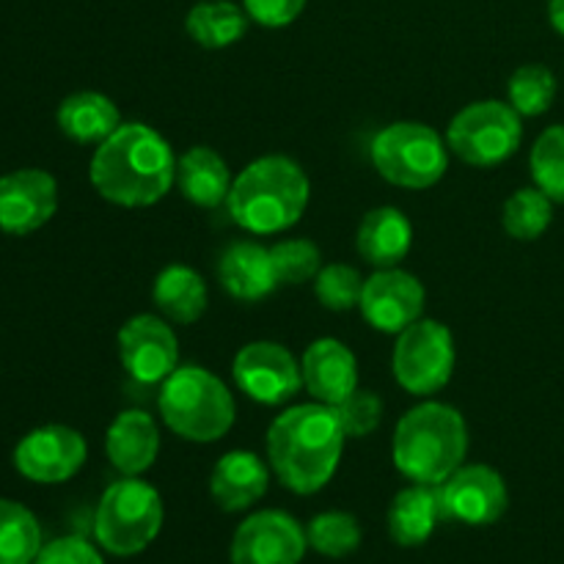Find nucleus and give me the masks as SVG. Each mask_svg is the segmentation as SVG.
Wrapping results in <instances>:
<instances>
[{
	"label": "nucleus",
	"instance_id": "f3484780",
	"mask_svg": "<svg viewBox=\"0 0 564 564\" xmlns=\"http://www.w3.org/2000/svg\"><path fill=\"white\" fill-rule=\"evenodd\" d=\"M303 386L323 405L336 408L358 389V364L350 347L336 339H317L301 361Z\"/></svg>",
	"mask_w": 564,
	"mask_h": 564
},
{
	"label": "nucleus",
	"instance_id": "473e14b6",
	"mask_svg": "<svg viewBox=\"0 0 564 564\" xmlns=\"http://www.w3.org/2000/svg\"><path fill=\"white\" fill-rule=\"evenodd\" d=\"M270 257H273L279 284L297 286L308 279H317V273L323 270V264H319L323 257H319V248L312 240L275 242L270 248Z\"/></svg>",
	"mask_w": 564,
	"mask_h": 564
},
{
	"label": "nucleus",
	"instance_id": "f8f14e48",
	"mask_svg": "<svg viewBox=\"0 0 564 564\" xmlns=\"http://www.w3.org/2000/svg\"><path fill=\"white\" fill-rule=\"evenodd\" d=\"M237 386L262 405H284L301 391V364L275 341H251L235 356Z\"/></svg>",
	"mask_w": 564,
	"mask_h": 564
},
{
	"label": "nucleus",
	"instance_id": "7c9ffc66",
	"mask_svg": "<svg viewBox=\"0 0 564 564\" xmlns=\"http://www.w3.org/2000/svg\"><path fill=\"white\" fill-rule=\"evenodd\" d=\"M306 540L323 556L341 560L361 545V527L347 512H323L308 523Z\"/></svg>",
	"mask_w": 564,
	"mask_h": 564
},
{
	"label": "nucleus",
	"instance_id": "9d476101",
	"mask_svg": "<svg viewBox=\"0 0 564 564\" xmlns=\"http://www.w3.org/2000/svg\"><path fill=\"white\" fill-rule=\"evenodd\" d=\"M121 367L135 383L154 386L169 380L180 364V341L165 319L138 314L119 330Z\"/></svg>",
	"mask_w": 564,
	"mask_h": 564
},
{
	"label": "nucleus",
	"instance_id": "4be33fe9",
	"mask_svg": "<svg viewBox=\"0 0 564 564\" xmlns=\"http://www.w3.org/2000/svg\"><path fill=\"white\" fill-rule=\"evenodd\" d=\"M176 185H180V193L191 204L215 209L229 198V165L215 149L193 147L176 160Z\"/></svg>",
	"mask_w": 564,
	"mask_h": 564
},
{
	"label": "nucleus",
	"instance_id": "20e7f679",
	"mask_svg": "<svg viewBox=\"0 0 564 564\" xmlns=\"http://www.w3.org/2000/svg\"><path fill=\"white\" fill-rule=\"evenodd\" d=\"M466 452V419L444 402H424L397 424L394 463L416 485H444L463 466Z\"/></svg>",
	"mask_w": 564,
	"mask_h": 564
},
{
	"label": "nucleus",
	"instance_id": "6ab92c4d",
	"mask_svg": "<svg viewBox=\"0 0 564 564\" xmlns=\"http://www.w3.org/2000/svg\"><path fill=\"white\" fill-rule=\"evenodd\" d=\"M105 449L110 463L124 477H138L158 460L160 433L158 424L143 411H124L113 419L105 435Z\"/></svg>",
	"mask_w": 564,
	"mask_h": 564
},
{
	"label": "nucleus",
	"instance_id": "4468645a",
	"mask_svg": "<svg viewBox=\"0 0 564 564\" xmlns=\"http://www.w3.org/2000/svg\"><path fill=\"white\" fill-rule=\"evenodd\" d=\"M441 507L444 521L490 527L507 512V485L490 466H460L441 485Z\"/></svg>",
	"mask_w": 564,
	"mask_h": 564
},
{
	"label": "nucleus",
	"instance_id": "412c9836",
	"mask_svg": "<svg viewBox=\"0 0 564 564\" xmlns=\"http://www.w3.org/2000/svg\"><path fill=\"white\" fill-rule=\"evenodd\" d=\"M358 253L372 268H397L413 246V226L397 207H378L364 215L356 237Z\"/></svg>",
	"mask_w": 564,
	"mask_h": 564
},
{
	"label": "nucleus",
	"instance_id": "f03ea898",
	"mask_svg": "<svg viewBox=\"0 0 564 564\" xmlns=\"http://www.w3.org/2000/svg\"><path fill=\"white\" fill-rule=\"evenodd\" d=\"M345 438L330 405L314 402L290 408L268 430L270 466L295 494H317L336 474Z\"/></svg>",
	"mask_w": 564,
	"mask_h": 564
},
{
	"label": "nucleus",
	"instance_id": "423d86ee",
	"mask_svg": "<svg viewBox=\"0 0 564 564\" xmlns=\"http://www.w3.org/2000/svg\"><path fill=\"white\" fill-rule=\"evenodd\" d=\"M160 527H163V501L158 490L141 479H119L99 499L94 532L108 554H141L158 538Z\"/></svg>",
	"mask_w": 564,
	"mask_h": 564
},
{
	"label": "nucleus",
	"instance_id": "c9c22d12",
	"mask_svg": "<svg viewBox=\"0 0 564 564\" xmlns=\"http://www.w3.org/2000/svg\"><path fill=\"white\" fill-rule=\"evenodd\" d=\"M33 564H102V556L80 538H61L42 545Z\"/></svg>",
	"mask_w": 564,
	"mask_h": 564
},
{
	"label": "nucleus",
	"instance_id": "39448f33",
	"mask_svg": "<svg viewBox=\"0 0 564 564\" xmlns=\"http://www.w3.org/2000/svg\"><path fill=\"white\" fill-rule=\"evenodd\" d=\"M158 408L169 430L196 444L224 438L235 424V400L224 380L202 367H182L163 380Z\"/></svg>",
	"mask_w": 564,
	"mask_h": 564
},
{
	"label": "nucleus",
	"instance_id": "bb28decb",
	"mask_svg": "<svg viewBox=\"0 0 564 564\" xmlns=\"http://www.w3.org/2000/svg\"><path fill=\"white\" fill-rule=\"evenodd\" d=\"M42 551V529L33 512L0 499V564H33Z\"/></svg>",
	"mask_w": 564,
	"mask_h": 564
},
{
	"label": "nucleus",
	"instance_id": "aec40b11",
	"mask_svg": "<svg viewBox=\"0 0 564 564\" xmlns=\"http://www.w3.org/2000/svg\"><path fill=\"white\" fill-rule=\"evenodd\" d=\"M268 490V468L253 452H229L213 468L209 494L226 512H240L257 505Z\"/></svg>",
	"mask_w": 564,
	"mask_h": 564
},
{
	"label": "nucleus",
	"instance_id": "2f4dec72",
	"mask_svg": "<svg viewBox=\"0 0 564 564\" xmlns=\"http://www.w3.org/2000/svg\"><path fill=\"white\" fill-rule=\"evenodd\" d=\"M364 281L367 279H361V273L356 268L336 262L319 270L317 279H314V292H317V301L325 308H330V312H347V308L361 303Z\"/></svg>",
	"mask_w": 564,
	"mask_h": 564
},
{
	"label": "nucleus",
	"instance_id": "1a4fd4ad",
	"mask_svg": "<svg viewBox=\"0 0 564 564\" xmlns=\"http://www.w3.org/2000/svg\"><path fill=\"white\" fill-rule=\"evenodd\" d=\"M455 369V339L444 323L416 319L394 347V378L408 394L430 397L444 389Z\"/></svg>",
	"mask_w": 564,
	"mask_h": 564
},
{
	"label": "nucleus",
	"instance_id": "72a5a7b5",
	"mask_svg": "<svg viewBox=\"0 0 564 564\" xmlns=\"http://www.w3.org/2000/svg\"><path fill=\"white\" fill-rule=\"evenodd\" d=\"M339 416L341 430L347 438H364V435L375 433L383 422V402L372 391H352L345 402L334 408Z\"/></svg>",
	"mask_w": 564,
	"mask_h": 564
},
{
	"label": "nucleus",
	"instance_id": "5701e85b",
	"mask_svg": "<svg viewBox=\"0 0 564 564\" xmlns=\"http://www.w3.org/2000/svg\"><path fill=\"white\" fill-rule=\"evenodd\" d=\"M444 521L441 485H416L402 490L389 510V532L405 549L427 543L435 523Z\"/></svg>",
	"mask_w": 564,
	"mask_h": 564
},
{
	"label": "nucleus",
	"instance_id": "cd10ccee",
	"mask_svg": "<svg viewBox=\"0 0 564 564\" xmlns=\"http://www.w3.org/2000/svg\"><path fill=\"white\" fill-rule=\"evenodd\" d=\"M551 220H554V202L540 187L516 191L505 202V213H501V224H505L507 235L521 242H532L543 237Z\"/></svg>",
	"mask_w": 564,
	"mask_h": 564
},
{
	"label": "nucleus",
	"instance_id": "0eeeda50",
	"mask_svg": "<svg viewBox=\"0 0 564 564\" xmlns=\"http://www.w3.org/2000/svg\"><path fill=\"white\" fill-rule=\"evenodd\" d=\"M372 163L391 185L424 191L446 174L449 152L433 127L419 121H394L375 135Z\"/></svg>",
	"mask_w": 564,
	"mask_h": 564
},
{
	"label": "nucleus",
	"instance_id": "dca6fc26",
	"mask_svg": "<svg viewBox=\"0 0 564 564\" xmlns=\"http://www.w3.org/2000/svg\"><path fill=\"white\" fill-rule=\"evenodd\" d=\"M58 209V185L42 169H20L0 176V231L31 235Z\"/></svg>",
	"mask_w": 564,
	"mask_h": 564
},
{
	"label": "nucleus",
	"instance_id": "ddd939ff",
	"mask_svg": "<svg viewBox=\"0 0 564 564\" xmlns=\"http://www.w3.org/2000/svg\"><path fill=\"white\" fill-rule=\"evenodd\" d=\"M306 534L286 512H257L231 540V564H301Z\"/></svg>",
	"mask_w": 564,
	"mask_h": 564
},
{
	"label": "nucleus",
	"instance_id": "2eb2a0df",
	"mask_svg": "<svg viewBox=\"0 0 564 564\" xmlns=\"http://www.w3.org/2000/svg\"><path fill=\"white\" fill-rule=\"evenodd\" d=\"M361 314L372 328L383 334H402L424 312V286L405 270L386 268L364 281Z\"/></svg>",
	"mask_w": 564,
	"mask_h": 564
},
{
	"label": "nucleus",
	"instance_id": "b1692460",
	"mask_svg": "<svg viewBox=\"0 0 564 564\" xmlns=\"http://www.w3.org/2000/svg\"><path fill=\"white\" fill-rule=\"evenodd\" d=\"M58 127L77 143H102L121 127L113 99L97 91H77L58 105Z\"/></svg>",
	"mask_w": 564,
	"mask_h": 564
},
{
	"label": "nucleus",
	"instance_id": "393cba45",
	"mask_svg": "<svg viewBox=\"0 0 564 564\" xmlns=\"http://www.w3.org/2000/svg\"><path fill=\"white\" fill-rule=\"evenodd\" d=\"M152 297L165 317L180 325H191L207 312L209 292L196 270L187 268V264H169L154 279Z\"/></svg>",
	"mask_w": 564,
	"mask_h": 564
},
{
	"label": "nucleus",
	"instance_id": "c756f323",
	"mask_svg": "<svg viewBox=\"0 0 564 564\" xmlns=\"http://www.w3.org/2000/svg\"><path fill=\"white\" fill-rule=\"evenodd\" d=\"M507 94L521 116H543L556 99V77L549 66L527 64L512 72Z\"/></svg>",
	"mask_w": 564,
	"mask_h": 564
},
{
	"label": "nucleus",
	"instance_id": "f704fd0d",
	"mask_svg": "<svg viewBox=\"0 0 564 564\" xmlns=\"http://www.w3.org/2000/svg\"><path fill=\"white\" fill-rule=\"evenodd\" d=\"M308 0H242V9L264 28H284L301 17Z\"/></svg>",
	"mask_w": 564,
	"mask_h": 564
},
{
	"label": "nucleus",
	"instance_id": "c85d7f7f",
	"mask_svg": "<svg viewBox=\"0 0 564 564\" xmlns=\"http://www.w3.org/2000/svg\"><path fill=\"white\" fill-rule=\"evenodd\" d=\"M529 165H532L534 185L554 204H564V124H554L540 132Z\"/></svg>",
	"mask_w": 564,
	"mask_h": 564
},
{
	"label": "nucleus",
	"instance_id": "6e6552de",
	"mask_svg": "<svg viewBox=\"0 0 564 564\" xmlns=\"http://www.w3.org/2000/svg\"><path fill=\"white\" fill-rule=\"evenodd\" d=\"M521 113L499 99L471 102L449 121L446 132L452 152L477 169H494L510 160L521 147Z\"/></svg>",
	"mask_w": 564,
	"mask_h": 564
},
{
	"label": "nucleus",
	"instance_id": "e433bc0d",
	"mask_svg": "<svg viewBox=\"0 0 564 564\" xmlns=\"http://www.w3.org/2000/svg\"><path fill=\"white\" fill-rule=\"evenodd\" d=\"M549 20L554 31L564 36V0H549Z\"/></svg>",
	"mask_w": 564,
	"mask_h": 564
},
{
	"label": "nucleus",
	"instance_id": "a211bd4d",
	"mask_svg": "<svg viewBox=\"0 0 564 564\" xmlns=\"http://www.w3.org/2000/svg\"><path fill=\"white\" fill-rule=\"evenodd\" d=\"M218 279L220 286H224L235 301L242 303L262 301V297H268L270 292L279 286V275H275L270 248L251 240L231 242V246L220 253Z\"/></svg>",
	"mask_w": 564,
	"mask_h": 564
},
{
	"label": "nucleus",
	"instance_id": "7ed1b4c3",
	"mask_svg": "<svg viewBox=\"0 0 564 564\" xmlns=\"http://www.w3.org/2000/svg\"><path fill=\"white\" fill-rule=\"evenodd\" d=\"M308 196L312 185L306 171L284 154H268L246 165L231 182L226 207L240 229L251 235H279L301 220Z\"/></svg>",
	"mask_w": 564,
	"mask_h": 564
},
{
	"label": "nucleus",
	"instance_id": "a878e982",
	"mask_svg": "<svg viewBox=\"0 0 564 564\" xmlns=\"http://www.w3.org/2000/svg\"><path fill=\"white\" fill-rule=\"evenodd\" d=\"M246 9L231 0H202L187 11V36L207 50H224L240 42L248 31Z\"/></svg>",
	"mask_w": 564,
	"mask_h": 564
},
{
	"label": "nucleus",
	"instance_id": "9b49d317",
	"mask_svg": "<svg viewBox=\"0 0 564 564\" xmlns=\"http://www.w3.org/2000/svg\"><path fill=\"white\" fill-rule=\"evenodd\" d=\"M88 455L86 438L64 424L31 430L14 449V466L25 479L58 485L75 477Z\"/></svg>",
	"mask_w": 564,
	"mask_h": 564
},
{
	"label": "nucleus",
	"instance_id": "f257e3e1",
	"mask_svg": "<svg viewBox=\"0 0 564 564\" xmlns=\"http://www.w3.org/2000/svg\"><path fill=\"white\" fill-rule=\"evenodd\" d=\"M176 182L169 141L147 124H121L91 158V185L119 207H152Z\"/></svg>",
	"mask_w": 564,
	"mask_h": 564
}]
</instances>
